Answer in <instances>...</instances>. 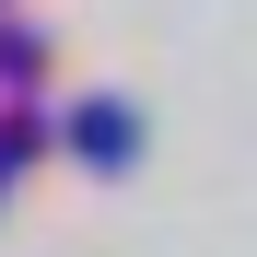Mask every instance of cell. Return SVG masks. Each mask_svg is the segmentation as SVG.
I'll return each mask as SVG.
<instances>
[]
</instances>
